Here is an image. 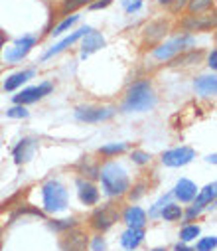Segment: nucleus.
Returning a JSON list of instances; mask_svg holds the SVG:
<instances>
[{"label":"nucleus","mask_w":217,"mask_h":251,"mask_svg":"<svg viewBox=\"0 0 217 251\" xmlns=\"http://www.w3.org/2000/svg\"><path fill=\"white\" fill-rule=\"evenodd\" d=\"M156 105V95L152 91V85L148 81H136L128 93L126 99L122 103V111L124 113H132V111H150Z\"/></svg>","instance_id":"f257e3e1"},{"label":"nucleus","mask_w":217,"mask_h":251,"mask_svg":"<svg viewBox=\"0 0 217 251\" xmlns=\"http://www.w3.org/2000/svg\"><path fill=\"white\" fill-rule=\"evenodd\" d=\"M99 178L103 182L105 192L111 196H122L128 190V176L117 162H107L99 170Z\"/></svg>","instance_id":"f03ea898"},{"label":"nucleus","mask_w":217,"mask_h":251,"mask_svg":"<svg viewBox=\"0 0 217 251\" xmlns=\"http://www.w3.org/2000/svg\"><path fill=\"white\" fill-rule=\"evenodd\" d=\"M42 196H44L46 210L51 212V214L63 212L67 208V190H65V188L57 180H49V182L44 184Z\"/></svg>","instance_id":"7ed1b4c3"},{"label":"nucleus","mask_w":217,"mask_h":251,"mask_svg":"<svg viewBox=\"0 0 217 251\" xmlns=\"http://www.w3.org/2000/svg\"><path fill=\"white\" fill-rule=\"evenodd\" d=\"M115 115V107H79L75 117L83 123H101Z\"/></svg>","instance_id":"20e7f679"},{"label":"nucleus","mask_w":217,"mask_h":251,"mask_svg":"<svg viewBox=\"0 0 217 251\" xmlns=\"http://www.w3.org/2000/svg\"><path fill=\"white\" fill-rule=\"evenodd\" d=\"M195 158V151L190 149V147H180V149H172V151H166L162 154V162L166 166H186L188 162H192Z\"/></svg>","instance_id":"39448f33"},{"label":"nucleus","mask_w":217,"mask_h":251,"mask_svg":"<svg viewBox=\"0 0 217 251\" xmlns=\"http://www.w3.org/2000/svg\"><path fill=\"white\" fill-rule=\"evenodd\" d=\"M53 89L51 83H42V85H34V87H28L24 91H20L18 95H14V103L16 105H28V103H36L40 101L42 97L49 95Z\"/></svg>","instance_id":"423d86ee"},{"label":"nucleus","mask_w":217,"mask_h":251,"mask_svg":"<svg viewBox=\"0 0 217 251\" xmlns=\"http://www.w3.org/2000/svg\"><path fill=\"white\" fill-rule=\"evenodd\" d=\"M188 44H192V36L174 38V40H170V42L158 46V48L154 50V57H156V59H170V57H174L176 53H180L182 48L188 46Z\"/></svg>","instance_id":"0eeeda50"},{"label":"nucleus","mask_w":217,"mask_h":251,"mask_svg":"<svg viewBox=\"0 0 217 251\" xmlns=\"http://www.w3.org/2000/svg\"><path fill=\"white\" fill-rule=\"evenodd\" d=\"M182 28L188 32H205L215 28V16H203V14H192L182 20Z\"/></svg>","instance_id":"6e6552de"},{"label":"nucleus","mask_w":217,"mask_h":251,"mask_svg":"<svg viewBox=\"0 0 217 251\" xmlns=\"http://www.w3.org/2000/svg\"><path fill=\"white\" fill-rule=\"evenodd\" d=\"M117 220H119L117 210L111 208V206H105V208H99V210L93 214L91 226H93L95 229H99V231H105V229H109Z\"/></svg>","instance_id":"1a4fd4ad"},{"label":"nucleus","mask_w":217,"mask_h":251,"mask_svg":"<svg viewBox=\"0 0 217 251\" xmlns=\"http://www.w3.org/2000/svg\"><path fill=\"white\" fill-rule=\"evenodd\" d=\"M87 235L83 233V231H67L63 237H61V241H59V247L63 249V251H85L87 249Z\"/></svg>","instance_id":"9d476101"},{"label":"nucleus","mask_w":217,"mask_h":251,"mask_svg":"<svg viewBox=\"0 0 217 251\" xmlns=\"http://www.w3.org/2000/svg\"><path fill=\"white\" fill-rule=\"evenodd\" d=\"M93 28H89V26H85V28H81V30H77V32H73V34H71V36H67L65 40H61L59 44H55L53 48H49L44 55H42V59H49L51 55H55V53H59V51H63V50H67L71 44H75L79 38H83V36H87L89 32H91Z\"/></svg>","instance_id":"9b49d317"},{"label":"nucleus","mask_w":217,"mask_h":251,"mask_svg":"<svg viewBox=\"0 0 217 251\" xmlns=\"http://www.w3.org/2000/svg\"><path fill=\"white\" fill-rule=\"evenodd\" d=\"M34 46H36V38H32V36L20 38V40H16L14 48H12L10 51H6V59H8V61H18V59H22V57L28 55V51H30Z\"/></svg>","instance_id":"f8f14e48"},{"label":"nucleus","mask_w":217,"mask_h":251,"mask_svg":"<svg viewBox=\"0 0 217 251\" xmlns=\"http://www.w3.org/2000/svg\"><path fill=\"white\" fill-rule=\"evenodd\" d=\"M203 59V51L201 50H190V51H180L172 57L170 66L180 68V66H197Z\"/></svg>","instance_id":"ddd939ff"},{"label":"nucleus","mask_w":217,"mask_h":251,"mask_svg":"<svg viewBox=\"0 0 217 251\" xmlns=\"http://www.w3.org/2000/svg\"><path fill=\"white\" fill-rule=\"evenodd\" d=\"M85 40H83V46H81V57H87V55H91L93 51H97V50H101V48H105V38L99 34V32H95V30H91L87 36H83Z\"/></svg>","instance_id":"4468645a"},{"label":"nucleus","mask_w":217,"mask_h":251,"mask_svg":"<svg viewBox=\"0 0 217 251\" xmlns=\"http://www.w3.org/2000/svg\"><path fill=\"white\" fill-rule=\"evenodd\" d=\"M77 188H79V198L85 206H95L99 202V190L87 180H77Z\"/></svg>","instance_id":"2eb2a0df"},{"label":"nucleus","mask_w":217,"mask_h":251,"mask_svg":"<svg viewBox=\"0 0 217 251\" xmlns=\"http://www.w3.org/2000/svg\"><path fill=\"white\" fill-rule=\"evenodd\" d=\"M195 194H197L195 184H193L192 180H186V178H182V180L176 184V188H174V196H176L180 202H192V200L195 198Z\"/></svg>","instance_id":"dca6fc26"},{"label":"nucleus","mask_w":217,"mask_h":251,"mask_svg":"<svg viewBox=\"0 0 217 251\" xmlns=\"http://www.w3.org/2000/svg\"><path fill=\"white\" fill-rule=\"evenodd\" d=\"M193 89L197 95L201 97H211L215 95V89H217V77L215 75H203V77H197L193 81Z\"/></svg>","instance_id":"f3484780"},{"label":"nucleus","mask_w":217,"mask_h":251,"mask_svg":"<svg viewBox=\"0 0 217 251\" xmlns=\"http://www.w3.org/2000/svg\"><path fill=\"white\" fill-rule=\"evenodd\" d=\"M142 239H144V229H142V227H128V229L121 235V243H122V247L128 249V251L136 249V247L142 243Z\"/></svg>","instance_id":"a211bd4d"},{"label":"nucleus","mask_w":217,"mask_h":251,"mask_svg":"<svg viewBox=\"0 0 217 251\" xmlns=\"http://www.w3.org/2000/svg\"><path fill=\"white\" fill-rule=\"evenodd\" d=\"M34 151H36V141H34V139H22V141L18 143V147L14 149V160H16L18 164L28 162V160L32 158Z\"/></svg>","instance_id":"6ab92c4d"},{"label":"nucleus","mask_w":217,"mask_h":251,"mask_svg":"<svg viewBox=\"0 0 217 251\" xmlns=\"http://www.w3.org/2000/svg\"><path fill=\"white\" fill-rule=\"evenodd\" d=\"M124 222L128 227H144V224H146V212L138 206H130L124 212Z\"/></svg>","instance_id":"aec40b11"},{"label":"nucleus","mask_w":217,"mask_h":251,"mask_svg":"<svg viewBox=\"0 0 217 251\" xmlns=\"http://www.w3.org/2000/svg\"><path fill=\"white\" fill-rule=\"evenodd\" d=\"M168 32V24L166 22H152L144 28V38H146L148 44H156L158 40H162Z\"/></svg>","instance_id":"412c9836"},{"label":"nucleus","mask_w":217,"mask_h":251,"mask_svg":"<svg viewBox=\"0 0 217 251\" xmlns=\"http://www.w3.org/2000/svg\"><path fill=\"white\" fill-rule=\"evenodd\" d=\"M30 77H34V72L28 70V72H18L14 75H10L8 79H4V91H14L18 89L22 83H26Z\"/></svg>","instance_id":"4be33fe9"},{"label":"nucleus","mask_w":217,"mask_h":251,"mask_svg":"<svg viewBox=\"0 0 217 251\" xmlns=\"http://www.w3.org/2000/svg\"><path fill=\"white\" fill-rule=\"evenodd\" d=\"M215 188H217V184L215 182H211V184H207L203 190L195 196V206H199V208H203L205 204H209V202H213L215 200Z\"/></svg>","instance_id":"5701e85b"},{"label":"nucleus","mask_w":217,"mask_h":251,"mask_svg":"<svg viewBox=\"0 0 217 251\" xmlns=\"http://www.w3.org/2000/svg\"><path fill=\"white\" fill-rule=\"evenodd\" d=\"M182 216H184V212H182V208L176 206V204H168V206H164V210H162V218H164L166 222H176V220H180Z\"/></svg>","instance_id":"b1692460"},{"label":"nucleus","mask_w":217,"mask_h":251,"mask_svg":"<svg viewBox=\"0 0 217 251\" xmlns=\"http://www.w3.org/2000/svg\"><path fill=\"white\" fill-rule=\"evenodd\" d=\"M199 235V226H184V229L180 231L182 241H193Z\"/></svg>","instance_id":"393cba45"},{"label":"nucleus","mask_w":217,"mask_h":251,"mask_svg":"<svg viewBox=\"0 0 217 251\" xmlns=\"http://www.w3.org/2000/svg\"><path fill=\"white\" fill-rule=\"evenodd\" d=\"M213 4V0H192L190 2V12L192 14H199L203 10H207Z\"/></svg>","instance_id":"a878e982"},{"label":"nucleus","mask_w":217,"mask_h":251,"mask_svg":"<svg viewBox=\"0 0 217 251\" xmlns=\"http://www.w3.org/2000/svg\"><path fill=\"white\" fill-rule=\"evenodd\" d=\"M215 245H217V237L209 235V237H203L197 241V251H213Z\"/></svg>","instance_id":"bb28decb"},{"label":"nucleus","mask_w":217,"mask_h":251,"mask_svg":"<svg viewBox=\"0 0 217 251\" xmlns=\"http://www.w3.org/2000/svg\"><path fill=\"white\" fill-rule=\"evenodd\" d=\"M77 20H79V16H77V14H73L71 18H65V20H63V22H61V24H59V26H57V28H55L51 34H53V36H59V34H63L65 30H69L71 26H73Z\"/></svg>","instance_id":"cd10ccee"},{"label":"nucleus","mask_w":217,"mask_h":251,"mask_svg":"<svg viewBox=\"0 0 217 251\" xmlns=\"http://www.w3.org/2000/svg\"><path fill=\"white\" fill-rule=\"evenodd\" d=\"M126 151V145L119 143V145H109V147H101V154H107V156H115V154H121Z\"/></svg>","instance_id":"c85d7f7f"},{"label":"nucleus","mask_w":217,"mask_h":251,"mask_svg":"<svg viewBox=\"0 0 217 251\" xmlns=\"http://www.w3.org/2000/svg\"><path fill=\"white\" fill-rule=\"evenodd\" d=\"M6 115H8V117H12V119H26V117H28V111H26V107H24V105H16V107L8 109V111H6Z\"/></svg>","instance_id":"c756f323"},{"label":"nucleus","mask_w":217,"mask_h":251,"mask_svg":"<svg viewBox=\"0 0 217 251\" xmlns=\"http://www.w3.org/2000/svg\"><path fill=\"white\" fill-rule=\"evenodd\" d=\"M53 229H57V231H61V229H71L75 226V222L73 220H59V222H51L49 224Z\"/></svg>","instance_id":"7c9ffc66"},{"label":"nucleus","mask_w":217,"mask_h":251,"mask_svg":"<svg viewBox=\"0 0 217 251\" xmlns=\"http://www.w3.org/2000/svg\"><path fill=\"white\" fill-rule=\"evenodd\" d=\"M136 164H146V162H150V154H146V152H142V151H132V156H130Z\"/></svg>","instance_id":"2f4dec72"},{"label":"nucleus","mask_w":217,"mask_h":251,"mask_svg":"<svg viewBox=\"0 0 217 251\" xmlns=\"http://www.w3.org/2000/svg\"><path fill=\"white\" fill-rule=\"evenodd\" d=\"M199 212H201V208H199V206H193V208H190V210L186 212V220H188V222H192L193 218H197V216H199Z\"/></svg>","instance_id":"473e14b6"},{"label":"nucleus","mask_w":217,"mask_h":251,"mask_svg":"<svg viewBox=\"0 0 217 251\" xmlns=\"http://www.w3.org/2000/svg\"><path fill=\"white\" fill-rule=\"evenodd\" d=\"M111 2H113V0H97V2L89 4V8H91V10H99V8H105V6H109Z\"/></svg>","instance_id":"72a5a7b5"},{"label":"nucleus","mask_w":217,"mask_h":251,"mask_svg":"<svg viewBox=\"0 0 217 251\" xmlns=\"http://www.w3.org/2000/svg\"><path fill=\"white\" fill-rule=\"evenodd\" d=\"M93 249H95V251H105V239H103L101 235L93 239Z\"/></svg>","instance_id":"f704fd0d"},{"label":"nucleus","mask_w":217,"mask_h":251,"mask_svg":"<svg viewBox=\"0 0 217 251\" xmlns=\"http://www.w3.org/2000/svg\"><path fill=\"white\" fill-rule=\"evenodd\" d=\"M140 6H142V0H134V2H128V4H126V12H136V10H140Z\"/></svg>","instance_id":"c9c22d12"},{"label":"nucleus","mask_w":217,"mask_h":251,"mask_svg":"<svg viewBox=\"0 0 217 251\" xmlns=\"http://www.w3.org/2000/svg\"><path fill=\"white\" fill-rule=\"evenodd\" d=\"M168 4H172V10H174V12H178L180 8H184V6H186V0H170Z\"/></svg>","instance_id":"e433bc0d"},{"label":"nucleus","mask_w":217,"mask_h":251,"mask_svg":"<svg viewBox=\"0 0 217 251\" xmlns=\"http://www.w3.org/2000/svg\"><path fill=\"white\" fill-rule=\"evenodd\" d=\"M207 66H209L211 70H215V68H217V51H215V50L209 53V64H207Z\"/></svg>","instance_id":"4c0bfd02"},{"label":"nucleus","mask_w":217,"mask_h":251,"mask_svg":"<svg viewBox=\"0 0 217 251\" xmlns=\"http://www.w3.org/2000/svg\"><path fill=\"white\" fill-rule=\"evenodd\" d=\"M176 251H195V249L188 247V245H186V241H184V243H178V245H176Z\"/></svg>","instance_id":"58836bf2"},{"label":"nucleus","mask_w":217,"mask_h":251,"mask_svg":"<svg viewBox=\"0 0 217 251\" xmlns=\"http://www.w3.org/2000/svg\"><path fill=\"white\" fill-rule=\"evenodd\" d=\"M207 160H209L211 164H215V160H217V156H215V154H211V156H207Z\"/></svg>","instance_id":"ea45409f"},{"label":"nucleus","mask_w":217,"mask_h":251,"mask_svg":"<svg viewBox=\"0 0 217 251\" xmlns=\"http://www.w3.org/2000/svg\"><path fill=\"white\" fill-rule=\"evenodd\" d=\"M152 251H166V247H156V249H152Z\"/></svg>","instance_id":"a19ab883"},{"label":"nucleus","mask_w":217,"mask_h":251,"mask_svg":"<svg viewBox=\"0 0 217 251\" xmlns=\"http://www.w3.org/2000/svg\"><path fill=\"white\" fill-rule=\"evenodd\" d=\"M158 2H160V4H168V2H170V0H158Z\"/></svg>","instance_id":"79ce46f5"}]
</instances>
